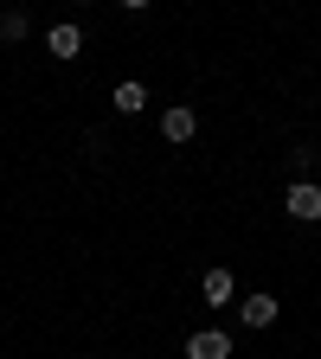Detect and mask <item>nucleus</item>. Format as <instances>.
<instances>
[{
    "label": "nucleus",
    "mask_w": 321,
    "mask_h": 359,
    "mask_svg": "<svg viewBox=\"0 0 321 359\" xmlns=\"http://www.w3.org/2000/svg\"><path fill=\"white\" fill-rule=\"evenodd\" d=\"M277 314H283L277 295H244V302H238V321H244V327H270Z\"/></svg>",
    "instance_id": "nucleus-4"
},
{
    "label": "nucleus",
    "mask_w": 321,
    "mask_h": 359,
    "mask_svg": "<svg viewBox=\"0 0 321 359\" xmlns=\"http://www.w3.org/2000/svg\"><path fill=\"white\" fill-rule=\"evenodd\" d=\"M187 359H232V334H218V327L187 334Z\"/></svg>",
    "instance_id": "nucleus-2"
},
{
    "label": "nucleus",
    "mask_w": 321,
    "mask_h": 359,
    "mask_svg": "<svg viewBox=\"0 0 321 359\" xmlns=\"http://www.w3.org/2000/svg\"><path fill=\"white\" fill-rule=\"evenodd\" d=\"M283 212H289L296 224H315V218H321V187H315V180H296V187L283 193Z\"/></svg>",
    "instance_id": "nucleus-1"
},
{
    "label": "nucleus",
    "mask_w": 321,
    "mask_h": 359,
    "mask_svg": "<svg viewBox=\"0 0 321 359\" xmlns=\"http://www.w3.org/2000/svg\"><path fill=\"white\" fill-rule=\"evenodd\" d=\"M148 109V90L142 83H116V116H142Z\"/></svg>",
    "instance_id": "nucleus-7"
},
{
    "label": "nucleus",
    "mask_w": 321,
    "mask_h": 359,
    "mask_svg": "<svg viewBox=\"0 0 321 359\" xmlns=\"http://www.w3.org/2000/svg\"><path fill=\"white\" fill-rule=\"evenodd\" d=\"M199 289H206V302H212V308H225V302L238 295V283H232V269H225V263H218V269H206Z\"/></svg>",
    "instance_id": "nucleus-5"
},
{
    "label": "nucleus",
    "mask_w": 321,
    "mask_h": 359,
    "mask_svg": "<svg viewBox=\"0 0 321 359\" xmlns=\"http://www.w3.org/2000/svg\"><path fill=\"white\" fill-rule=\"evenodd\" d=\"M193 128H199V116L187 103H167L161 109V135H167V142H193Z\"/></svg>",
    "instance_id": "nucleus-3"
},
{
    "label": "nucleus",
    "mask_w": 321,
    "mask_h": 359,
    "mask_svg": "<svg viewBox=\"0 0 321 359\" xmlns=\"http://www.w3.org/2000/svg\"><path fill=\"white\" fill-rule=\"evenodd\" d=\"M116 7H129V13H142V7H148V0H116Z\"/></svg>",
    "instance_id": "nucleus-9"
},
{
    "label": "nucleus",
    "mask_w": 321,
    "mask_h": 359,
    "mask_svg": "<svg viewBox=\"0 0 321 359\" xmlns=\"http://www.w3.org/2000/svg\"><path fill=\"white\" fill-rule=\"evenodd\" d=\"M26 32H32V26H26V13H20V7H13V13H0V39H7V45H20Z\"/></svg>",
    "instance_id": "nucleus-8"
},
{
    "label": "nucleus",
    "mask_w": 321,
    "mask_h": 359,
    "mask_svg": "<svg viewBox=\"0 0 321 359\" xmlns=\"http://www.w3.org/2000/svg\"><path fill=\"white\" fill-rule=\"evenodd\" d=\"M45 45H52V58L71 65V58L84 52V32H77V26H52V32H45Z\"/></svg>",
    "instance_id": "nucleus-6"
}]
</instances>
